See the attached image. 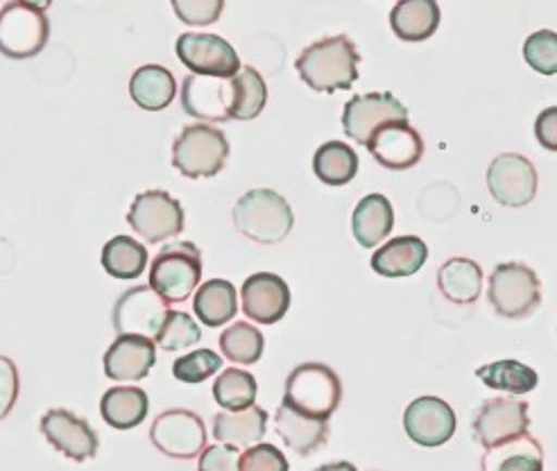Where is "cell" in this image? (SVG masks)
<instances>
[{
	"instance_id": "obj_20",
	"label": "cell",
	"mask_w": 557,
	"mask_h": 471,
	"mask_svg": "<svg viewBox=\"0 0 557 471\" xmlns=\"http://www.w3.org/2000/svg\"><path fill=\"white\" fill-rule=\"evenodd\" d=\"M102 363L111 381H144L157 363V345L141 336H119Z\"/></svg>"
},
{
	"instance_id": "obj_6",
	"label": "cell",
	"mask_w": 557,
	"mask_h": 471,
	"mask_svg": "<svg viewBox=\"0 0 557 471\" xmlns=\"http://www.w3.org/2000/svg\"><path fill=\"white\" fill-rule=\"evenodd\" d=\"M230 159V141L218 127L188 125L173 144V165L188 179L218 175Z\"/></svg>"
},
{
	"instance_id": "obj_21",
	"label": "cell",
	"mask_w": 557,
	"mask_h": 471,
	"mask_svg": "<svg viewBox=\"0 0 557 471\" xmlns=\"http://www.w3.org/2000/svg\"><path fill=\"white\" fill-rule=\"evenodd\" d=\"M274 429L276 435L286 442V447L299 456H313L329 439V422L313 420L286 404L274 412Z\"/></svg>"
},
{
	"instance_id": "obj_43",
	"label": "cell",
	"mask_w": 557,
	"mask_h": 471,
	"mask_svg": "<svg viewBox=\"0 0 557 471\" xmlns=\"http://www.w3.org/2000/svg\"><path fill=\"white\" fill-rule=\"evenodd\" d=\"M240 454L234 447L215 445L200 454V471H238Z\"/></svg>"
},
{
	"instance_id": "obj_23",
	"label": "cell",
	"mask_w": 557,
	"mask_h": 471,
	"mask_svg": "<svg viewBox=\"0 0 557 471\" xmlns=\"http://www.w3.org/2000/svg\"><path fill=\"white\" fill-rule=\"evenodd\" d=\"M429 259V247L420 236H399L379 247L372 255V270L389 280L412 276Z\"/></svg>"
},
{
	"instance_id": "obj_34",
	"label": "cell",
	"mask_w": 557,
	"mask_h": 471,
	"mask_svg": "<svg viewBox=\"0 0 557 471\" xmlns=\"http://www.w3.org/2000/svg\"><path fill=\"white\" fill-rule=\"evenodd\" d=\"M232 87H234L232 121L257 119L268 102V87H265L261 73L252 66L240 69L232 77Z\"/></svg>"
},
{
	"instance_id": "obj_5",
	"label": "cell",
	"mask_w": 557,
	"mask_h": 471,
	"mask_svg": "<svg viewBox=\"0 0 557 471\" xmlns=\"http://www.w3.org/2000/svg\"><path fill=\"white\" fill-rule=\"evenodd\" d=\"M48 5L12 0L0 8V54L8 60H33L50 37Z\"/></svg>"
},
{
	"instance_id": "obj_1",
	"label": "cell",
	"mask_w": 557,
	"mask_h": 471,
	"mask_svg": "<svg viewBox=\"0 0 557 471\" xmlns=\"http://www.w3.org/2000/svg\"><path fill=\"white\" fill-rule=\"evenodd\" d=\"M358 62L360 54L354 41L338 35L306 48L297 58L295 69L313 91L336 94L349 89L358 79Z\"/></svg>"
},
{
	"instance_id": "obj_27",
	"label": "cell",
	"mask_w": 557,
	"mask_h": 471,
	"mask_svg": "<svg viewBox=\"0 0 557 471\" xmlns=\"http://www.w3.org/2000/svg\"><path fill=\"white\" fill-rule=\"evenodd\" d=\"M175 75L159 64L136 69L129 79V96L146 112H161L175 100Z\"/></svg>"
},
{
	"instance_id": "obj_35",
	"label": "cell",
	"mask_w": 557,
	"mask_h": 471,
	"mask_svg": "<svg viewBox=\"0 0 557 471\" xmlns=\"http://www.w3.org/2000/svg\"><path fill=\"white\" fill-rule=\"evenodd\" d=\"M263 334L249 322H234L220 336V351L230 363L255 365L263 356Z\"/></svg>"
},
{
	"instance_id": "obj_4",
	"label": "cell",
	"mask_w": 557,
	"mask_h": 471,
	"mask_svg": "<svg viewBox=\"0 0 557 471\" xmlns=\"http://www.w3.org/2000/svg\"><path fill=\"white\" fill-rule=\"evenodd\" d=\"M202 280V252L188 240L161 247L150 265V288L169 303L186 301Z\"/></svg>"
},
{
	"instance_id": "obj_15",
	"label": "cell",
	"mask_w": 557,
	"mask_h": 471,
	"mask_svg": "<svg viewBox=\"0 0 557 471\" xmlns=\"http://www.w3.org/2000/svg\"><path fill=\"white\" fill-rule=\"evenodd\" d=\"M41 433L50 447L75 462H87L98 456V435L87 420L66 408H50L41 418Z\"/></svg>"
},
{
	"instance_id": "obj_37",
	"label": "cell",
	"mask_w": 557,
	"mask_h": 471,
	"mask_svg": "<svg viewBox=\"0 0 557 471\" xmlns=\"http://www.w3.org/2000/svg\"><path fill=\"white\" fill-rule=\"evenodd\" d=\"M202 340V329L195 324V320L188 313L171 311L165 315L159 334L154 338V345L163 351H184Z\"/></svg>"
},
{
	"instance_id": "obj_25",
	"label": "cell",
	"mask_w": 557,
	"mask_h": 471,
	"mask_svg": "<svg viewBox=\"0 0 557 471\" xmlns=\"http://www.w3.org/2000/svg\"><path fill=\"white\" fill-rule=\"evenodd\" d=\"M150 410L148 393L136 385H116L107 391L100 399V414L102 420L119 431L136 429L144 424Z\"/></svg>"
},
{
	"instance_id": "obj_28",
	"label": "cell",
	"mask_w": 557,
	"mask_h": 471,
	"mask_svg": "<svg viewBox=\"0 0 557 471\" xmlns=\"http://www.w3.org/2000/svg\"><path fill=\"white\" fill-rule=\"evenodd\" d=\"M437 286L449 301L458 303V307H467V303H473L481 297L483 270L471 259H449L437 270Z\"/></svg>"
},
{
	"instance_id": "obj_45",
	"label": "cell",
	"mask_w": 557,
	"mask_h": 471,
	"mask_svg": "<svg viewBox=\"0 0 557 471\" xmlns=\"http://www.w3.org/2000/svg\"><path fill=\"white\" fill-rule=\"evenodd\" d=\"M315 471H358V469L351 462H329L318 467Z\"/></svg>"
},
{
	"instance_id": "obj_12",
	"label": "cell",
	"mask_w": 557,
	"mask_h": 471,
	"mask_svg": "<svg viewBox=\"0 0 557 471\" xmlns=\"http://www.w3.org/2000/svg\"><path fill=\"white\" fill-rule=\"evenodd\" d=\"M399 121H408V109L393 94L356 96L345 104L343 112L345 134L360 146H368L383 125Z\"/></svg>"
},
{
	"instance_id": "obj_18",
	"label": "cell",
	"mask_w": 557,
	"mask_h": 471,
	"mask_svg": "<svg viewBox=\"0 0 557 471\" xmlns=\"http://www.w3.org/2000/svg\"><path fill=\"white\" fill-rule=\"evenodd\" d=\"M240 297L243 313L259 324H276L290 309V288L282 276L272 272L247 276Z\"/></svg>"
},
{
	"instance_id": "obj_38",
	"label": "cell",
	"mask_w": 557,
	"mask_h": 471,
	"mask_svg": "<svg viewBox=\"0 0 557 471\" xmlns=\"http://www.w3.org/2000/svg\"><path fill=\"white\" fill-rule=\"evenodd\" d=\"M222 368V358L211 349L190 351L173 363V376L182 383H202Z\"/></svg>"
},
{
	"instance_id": "obj_9",
	"label": "cell",
	"mask_w": 557,
	"mask_h": 471,
	"mask_svg": "<svg viewBox=\"0 0 557 471\" xmlns=\"http://www.w3.org/2000/svg\"><path fill=\"white\" fill-rule=\"evenodd\" d=\"M127 223L146 243L157 245L184 232V209L171 193L146 190L134 198Z\"/></svg>"
},
{
	"instance_id": "obj_32",
	"label": "cell",
	"mask_w": 557,
	"mask_h": 471,
	"mask_svg": "<svg viewBox=\"0 0 557 471\" xmlns=\"http://www.w3.org/2000/svg\"><path fill=\"white\" fill-rule=\"evenodd\" d=\"M313 171L326 186H345L358 173L356 150L343 141H329L315 152Z\"/></svg>"
},
{
	"instance_id": "obj_8",
	"label": "cell",
	"mask_w": 557,
	"mask_h": 471,
	"mask_svg": "<svg viewBox=\"0 0 557 471\" xmlns=\"http://www.w3.org/2000/svg\"><path fill=\"white\" fill-rule=\"evenodd\" d=\"M150 442L163 456L193 460L207 449V429L198 412L173 408L161 412L152 422Z\"/></svg>"
},
{
	"instance_id": "obj_16",
	"label": "cell",
	"mask_w": 557,
	"mask_h": 471,
	"mask_svg": "<svg viewBox=\"0 0 557 471\" xmlns=\"http://www.w3.org/2000/svg\"><path fill=\"white\" fill-rule=\"evenodd\" d=\"M234 87L232 77L188 75L182 85V107L193 119L225 123L232 119Z\"/></svg>"
},
{
	"instance_id": "obj_22",
	"label": "cell",
	"mask_w": 557,
	"mask_h": 471,
	"mask_svg": "<svg viewBox=\"0 0 557 471\" xmlns=\"http://www.w3.org/2000/svg\"><path fill=\"white\" fill-rule=\"evenodd\" d=\"M268 429V412L252 404L245 410H222L213 420V437L220 445L234 449H249L259 445Z\"/></svg>"
},
{
	"instance_id": "obj_11",
	"label": "cell",
	"mask_w": 557,
	"mask_h": 471,
	"mask_svg": "<svg viewBox=\"0 0 557 471\" xmlns=\"http://www.w3.org/2000/svg\"><path fill=\"white\" fill-rule=\"evenodd\" d=\"M531 418H528V404L517 397H496L487 399L476 414H473V439L483 449H492L496 445L528 433Z\"/></svg>"
},
{
	"instance_id": "obj_41",
	"label": "cell",
	"mask_w": 557,
	"mask_h": 471,
	"mask_svg": "<svg viewBox=\"0 0 557 471\" xmlns=\"http://www.w3.org/2000/svg\"><path fill=\"white\" fill-rule=\"evenodd\" d=\"M225 8L222 0H173L175 14L188 25H211Z\"/></svg>"
},
{
	"instance_id": "obj_3",
	"label": "cell",
	"mask_w": 557,
	"mask_h": 471,
	"mask_svg": "<svg viewBox=\"0 0 557 471\" xmlns=\"http://www.w3.org/2000/svg\"><path fill=\"white\" fill-rule=\"evenodd\" d=\"M343 401V381L324 363H301L286 379L284 404L313 420L329 422Z\"/></svg>"
},
{
	"instance_id": "obj_14",
	"label": "cell",
	"mask_w": 557,
	"mask_h": 471,
	"mask_svg": "<svg viewBox=\"0 0 557 471\" xmlns=\"http://www.w3.org/2000/svg\"><path fill=\"white\" fill-rule=\"evenodd\" d=\"M177 58L193 75L234 77L240 71L236 50L218 35L186 33L177 39Z\"/></svg>"
},
{
	"instance_id": "obj_40",
	"label": "cell",
	"mask_w": 557,
	"mask_h": 471,
	"mask_svg": "<svg viewBox=\"0 0 557 471\" xmlns=\"http://www.w3.org/2000/svg\"><path fill=\"white\" fill-rule=\"evenodd\" d=\"M286 456L274 445H255L240 454L238 471H288Z\"/></svg>"
},
{
	"instance_id": "obj_17",
	"label": "cell",
	"mask_w": 557,
	"mask_h": 471,
	"mask_svg": "<svg viewBox=\"0 0 557 471\" xmlns=\"http://www.w3.org/2000/svg\"><path fill=\"white\" fill-rule=\"evenodd\" d=\"M404 429L417 445L442 447L456 433V412L444 399L420 397L406 408Z\"/></svg>"
},
{
	"instance_id": "obj_26",
	"label": "cell",
	"mask_w": 557,
	"mask_h": 471,
	"mask_svg": "<svg viewBox=\"0 0 557 471\" xmlns=\"http://www.w3.org/2000/svg\"><path fill=\"white\" fill-rule=\"evenodd\" d=\"M481 467L483 471H544V449L533 435L523 433L485 449Z\"/></svg>"
},
{
	"instance_id": "obj_44",
	"label": "cell",
	"mask_w": 557,
	"mask_h": 471,
	"mask_svg": "<svg viewBox=\"0 0 557 471\" xmlns=\"http://www.w3.org/2000/svg\"><path fill=\"white\" fill-rule=\"evenodd\" d=\"M535 134H537V138L542 141L544 148H548V150L557 148V112H555V107L546 109V112L537 119Z\"/></svg>"
},
{
	"instance_id": "obj_2",
	"label": "cell",
	"mask_w": 557,
	"mask_h": 471,
	"mask_svg": "<svg viewBox=\"0 0 557 471\" xmlns=\"http://www.w3.org/2000/svg\"><path fill=\"white\" fill-rule=\"evenodd\" d=\"M238 234L259 245H276L293 232L295 218L288 200L270 188L247 190L234 207Z\"/></svg>"
},
{
	"instance_id": "obj_36",
	"label": "cell",
	"mask_w": 557,
	"mask_h": 471,
	"mask_svg": "<svg viewBox=\"0 0 557 471\" xmlns=\"http://www.w3.org/2000/svg\"><path fill=\"white\" fill-rule=\"evenodd\" d=\"M257 379L238 368H230L213 383V399L225 410H245L257 399Z\"/></svg>"
},
{
	"instance_id": "obj_31",
	"label": "cell",
	"mask_w": 557,
	"mask_h": 471,
	"mask_svg": "<svg viewBox=\"0 0 557 471\" xmlns=\"http://www.w3.org/2000/svg\"><path fill=\"white\" fill-rule=\"evenodd\" d=\"M102 268L114 280H136L146 272L148 249L132 236H114L102 247Z\"/></svg>"
},
{
	"instance_id": "obj_33",
	"label": "cell",
	"mask_w": 557,
	"mask_h": 471,
	"mask_svg": "<svg viewBox=\"0 0 557 471\" xmlns=\"http://www.w3.org/2000/svg\"><path fill=\"white\" fill-rule=\"evenodd\" d=\"M476 376L487 387H492V391L510 393V395L533 393L540 383L537 372L533 368L519 363V360H496V363L479 368Z\"/></svg>"
},
{
	"instance_id": "obj_42",
	"label": "cell",
	"mask_w": 557,
	"mask_h": 471,
	"mask_svg": "<svg viewBox=\"0 0 557 471\" xmlns=\"http://www.w3.org/2000/svg\"><path fill=\"white\" fill-rule=\"evenodd\" d=\"M21 393L18 370L10 356H0V422L10 418Z\"/></svg>"
},
{
	"instance_id": "obj_10",
	"label": "cell",
	"mask_w": 557,
	"mask_h": 471,
	"mask_svg": "<svg viewBox=\"0 0 557 471\" xmlns=\"http://www.w3.org/2000/svg\"><path fill=\"white\" fill-rule=\"evenodd\" d=\"M169 313V301L159 297L150 286H134L116 299L111 320H114V331L119 336H141L154 343Z\"/></svg>"
},
{
	"instance_id": "obj_13",
	"label": "cell",
	"mask_w": 557,
	"mask_h": 471,
	"mask_svg": "<svg viewBox=\"0 0 557 471\" xmlns=\"http://www.w3.org/2000/svg\"><path fill=\"white\" fill-rule=\"evenodd\" d=\"M537 171L521 154H498L487 171V186L492 198L504 207H525L537 196Z\"/></svg>"
},
{
	"instance_id": "obj_39",
	"label": "cell",
	"mask_w": 557,
	"mask_h": 471,
	"mask_svg": "<svg viewBox=\"0 0 557 471\" xmlns=\"http://www.w3.org/2000/svg\"><path fill=\"white\" fill-rule=\"evenodd\" d=\"M523 58L537 73L555 75L557 71V37L550 30H540L525 39Z\"/></svg>"
},
{
	"instance_id": "obj_30",
	"label": "cell",
	"mask_w": 557,
	"mask_h": 471,
	"mask_svg": "<svg viewBox=\"0 0 557 471\" xmlns=\"http://www.w3.org/2000/svg\"><path fill=\"white\" fill-rule=\"evenodd\" d=\"M195 315L207 326H225L238 311V295L232 282L211 280L193 299Z\"/></svg>"
},
{
	"instance_id": "obj_7",
	"label": "cell",
	"mask_w": 557,
	"mask_h": 471,
	"mask_svg": "<svg viewBox=\"0 0 557 471\" xmlns=\"http://www.w3.org/2000/svg\"><path fill=\"white\" fill-rule=\"evenodd\" d=\"M490 303L498 315L523 320L542 303V282L537 272L523 263H500L490 274Z\"/></svg>"
},
{
	"instance_id": "obj_19",
	"label": "cell",
	"mask_w": 557,
	"mask_h": 471,
	"mask_svg": "<svg viewBox=\"0 0 557 471\" xmlns=\"http://www.w3.org/2000/svg\"><path fill=\"white\" fill-rule=\"evenodd\" d=\"M372 157L389 171H408L424 157V138L408 121L383 125L368 144Z\"/></svg>"
},
{
	"instance_id": "obj_29",
	"label": "cell",
	"mask_w": 557,
	"mask_h": 471,
	"mask_svg": "<svg viewBox=\"0 0 557 471\" xmlns=\"http://www.w3.org/2000/svg\"><path fill=\"white\" fill-rule=\"evenodd\" d=\"M389 25L404 41H424L440 25V5L435 0H401L389 12Z\"/></svg>"
},
{
	"instance_id": "obj_24",
	"label": "cell",
	"mask_w": 557,
	"mask_h": 471,
	"mask_svg": "<svg viewBox=\"0 0 557 471\" xmlns=\"http://www.w3.org/2000/svg\"><path fill=\"white\" fill-rule=\"evenodd\" d=\"M395 227V209L381 193H370L363 200H360L354 209L351 218V230L358 240L368 249L381 245Z\"/></svg>"
}]
</instances>
